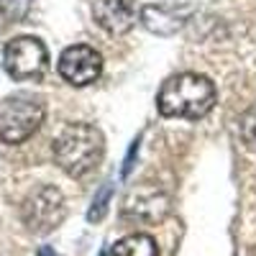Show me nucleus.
Listing matches in <instances>:
<instances>
[{
  "mask_svg": "<svg viewBox=\"0 0 256 256\" xmlns=\"http://www.w3.org/2000/svg\"><path fill=\"white\" fill-rule=\"evenodd\" d=\"M216 84L210 77L198 72H180L172 74L156 95V108L164 118H184L200 120L216 108Z\"/></svg>",
  "mask_w": 256,
  "mask_h": 256,
  "instance_id": "nucleus-1",
  "label": "nucleus"
},
{
  "mask_svg": "<svg viewBox=\"0 0 256 256\" xmlns=\"http://www.w3.org/2000/svg\"><path fill=\"white\" fill-rule=\"evenodd\" d=\"M105 138L92 123H70L54 138V159L74 180L88 177L102 162Z\"/></svg>",
  "mask_w": 256,
  "mask_h": 256,
  "instance_id": "nucleus-2",
  "label": "nucleus"
},
{
  "mask_svg": "<svg viewBox=\"0 0 256 256\" xmlns=\"http://www.w3.org/2000/svg\"><path fill=\"white\" fill-rule=\"evenodd\" d=\"M46 105L31 92H16L0 100V141L18 146L28 141L44 123Z\"/></svg>",
  "mask_w": 256,
  "mask_h": 256,
  "instance_id": "nucleus-3",
  "label": "nucleus"
},
{
  "mask_svg": "<svg viewBox=\"0 0 256 256\" xmlns=\"http://www.w3.org/2000/svg\"><path fill=\"white\" fill-rule=\"evenodd\" d=\"M3 67L16 82L38 80L49 67V52L36 36H18L3 49Z\"/></svg>",
  "mask_w": 256,
  "mask_h": 256,
  "instance_id": "nucleus-4",
  "label": "nucleus"
},
{
  "mask_svg": "<svg viewBox=\"0 0 256 256\" xmlns=\"http://www.w3.org/2000/svg\"><path fill=\"white\" fill-rule=\"evenodd\" d=\"M64 218H67L64 195L52 184L38 187L24 205V220L34 233H52Z\"/></svg>",
  "mask_w": 256,
  "mask_h": 256,
  "instance_id": "nucleus-5",
  "label": "nucleus"
},
{
  "mask_svg": "<svg viewBox=\"0 0 256 256\" xmlns=\"http://www.w3.org/2000/svg\"><path fill=\"white\" fill-rule=\"evenodd\" d=\"M56 70L62 80H67L72 88H84L102 74V56L88 44H74L62 52Z\"/></svg>",
  "mask_w": 256,
  "mask_h": 256,
  "instance_id": "nucleus-6",
  "label": "nucleus"
},
{
  "mask_svg": "<svg viewBox=\"0 0 256 256\" xmlns=\"http://www.w3.org/2000/svg\"><path fill=\"white\" fill-rule=\"evenodd\" d=\"M195 13L192 6H144L138 20L156 36H174Z\"/></svg>",
  "mask_w": 256,
  "mask_h": 256,
  "instance_id": "nucleus-7",
  "label": "nucleus"
},
{
  "mask_svg": "<svg viewBox=\"0 0 256 256\" xmlns=\"http://www.w3.org/2000/svg\"><path fill=\"white\" fill-rule=\"evenodd\" d=\"M92 16H95V24L110 36L128 34L136 24V10L131 0H95Z\"/></svg>",
  "mask_w": 256,
  "mask_h": 256,
  "instance_id": "nucleus-8",
  "label": "nucleus"
},
{
  "mask_svg": "<svg viewBox=\"0 0 256 256\" xmlns=\"http://www.w3.org/2000/svg\"><path fill=\"white\" fill-rule=\"evenodd\" d=\"M131 202H126V216H134V218H141L144 220V210H152L154 220H159L164 212H166V200L159 202V192L154 190H138V192H131Z\"/></svg>",
  "mask_w": 256,
  "mask_h": 256,
  "instance_id": "nucleus-9",
  "label": "nucleus"
},
{
  "mask_svg": "<svg viewBox=\"0 0 256 256\" xmlns=\"http://www.w3.org/2000/svg\"><path fill=\"white\" fill-rule=\"evenodd\" d=\"M110 256H159V248L148 233H131L110 248Z\"/></svg>",
  "mask_w": 256,
  "mask_h": 256,
  "instance_id": "nucleus-10",
  "label": "nucleus"
},
{
  "mask_svg": "<svg viewBox=\"0 0 256 256\" xmlns=\"http://www.w3.org/2000/svg\"><path fill=\"white\" fill-rule=\"evenodd\" d=\"M110 198H113V187H110V182H105L102 190L98 192V198L92 200V208L88 210V220H90V223H100L105 216H108Z\"/></svg>",
  "mask_w": 256,
  "mask_h": 256,
  "instance_id": "nucleus-11",
  "label": "nucleus"
},
{
  "mask_svg": "<svg viewBox=\"0 0 256 256\" xmlns=\"http://www.w3.org/2000/svg\"><path fill=\"white\" fill-rule=\"evenodd\" d=\"M0 10L8 20L18 24V20H24L31 10V0H0Z\"/></svg>",
  "mask_w": 256,
  "mask_h": 256,
  "instance_id": "nucleus-12",
  "label": "nucleus"
},
{
  "mask_svg": "<svg viewBox=\"0 0 256 256\" xmlns=\"http://www.w3.org/2000/svg\"><path fill=\"white\" fill-rule=\"evenodd\" d=\"M241 138H244V144L251 148V152H256V110L246 113L241 118Z\"/></svg>",
  "mask_w": 256,
  "mask_h": 256,
  "instance_id": "nucleus-13",
  "label": "nucleus"
},
{
  "mask_svg": "<svg viewBox=\"0 0 256 256\" xmlns=\"http://www.w3.org/2000/svg\"><path fill=\"white\" fill-rule=\"evenodd\" d=\"M138 144H141V136H136V138L131 141V146H128V154H126V159H123V169H120V174H123V177L131 174L134 159H136V154H138Z\"/></svg>",
  "mask_w": 256,
  "mask_h": 256,
  "instance_id": "nucleus-14",
  "label": "nucleus"
},
{
  "mask_svg": "<svg viewBox=\"0 0 256 256\" xmlns=\"http://www.w3.org/2000/svg\"><path fill=\"white\" fill-rule=\"evenodd\" d=\"M38 256H59V254H56L54 248H49V246H41V248H38Z\"/></svg>",
  "mask_w": 256,
  "mask_h": 256,
  "instance_id": "nucleus-15",
  "label": "nucleus"
},
{
  "mask_svg": "<svg viewBox=\"0 0 256 256\" xmlns=\"http://www.w3.org/2000/svg\"><path fill=\"white\" fill-rule=\"evenodd\" d=\"M100 256H105V251H100Z\"/></svg>",
  "mask_w": 256,
  "mask_h": 256,
  "instance_id": "nucleus-16",
  "label": "nucleus"
}]
</instances>
